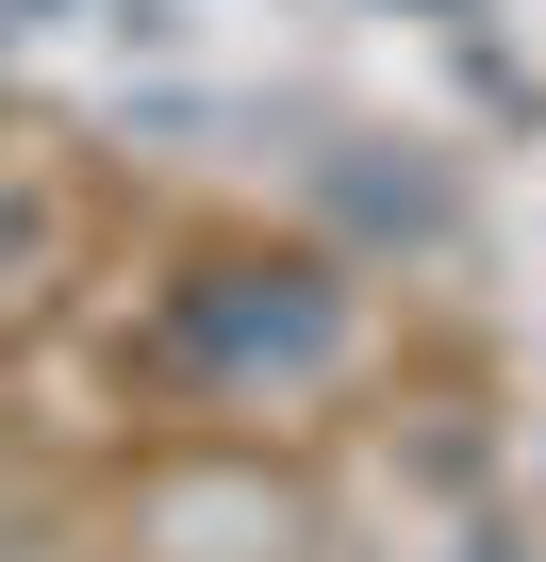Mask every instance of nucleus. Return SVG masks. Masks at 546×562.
Returning <instances> with one entry per match:
<instances>
[{
  "mask_svg": "<svg viewBox=\"0 0 546 562\" xmlns=\"http://www.w3.org/2000/svg\"><path fill=\"white\" fill-rule=\"evenodd\" d=\"M67 265H83V182H67L51 149L0 133V331H34Z\"/></svg>",
  "mask_w": 546,
  "mask_h": 562,
  "instance_id": "nucleus-1",
  "label": "nucleus"
}]
</instances>
